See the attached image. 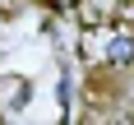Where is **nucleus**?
<instances>
[{
  "label": "nucleus",
  "mask_w": 134,
  "mask_h": 125,
  "mask_svg": "<svg viewBox=\"0 0 134 125\" xmlns=\"http://www.w3.org/2000/svg\"><path fill=\"white\" fill-rule=\"evenodd\" d=\"M0 93H5V102H9V107H23V102H28V79L5 74V79H0Z\"/></svg>",
  "instance_id": "2"
},
{
  "label": "nucleus",
  "mask_w": 134,
  "mask_h": 125,
  "mask_svg": "<svg viewBox=\"0 0 134 125\" xmlns=\"http://www.w3.org/2000/svg\"><path fill=\"white\" fill-rule=\"evenodd\" d=\"M102 60H107L111 69H125V65H134V32H107Z\"/></svg>",
  "instance_id": "1"
},
{
  "label": "nucleus",
  "mask_w": 134,
  "mask_h": 125,
  "mask_svg": "<svg viewBox=\"0 0 134 125\" xmlns=\"http://www.w3.org/2000/svg\"><path fill=\"white\" fill-rule=\"evenodd\" d=\"M116 5H134V0H116Z\"/></svg>",
  "instance_id": "4"
},
{
  "label": "nucleus",
  "mask_w": 134,
  "mask_h": 125,
  "mask_svg": "<svg viewBox=\"0 0 134 125\" xmlns=\"http://www.w3.org/2000/svg\"><path fill=\"white\" fill-rule=\"evenodd\" d=\"M51 9H55V14H74V9H79V0H51Z\"/></svg>",
  "instance_id": "3"
}]
</instances>
